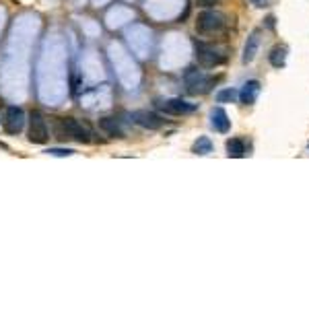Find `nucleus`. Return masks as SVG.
I'll return each mask as SVG.
<instances>
[{
    "instance_id": "nucleus-1",
    "label": "nucleus",
    "mask_w": 309,
    "mask_h": 309,
    "mask_svg": "<svg viewBox=\"0 0 309 309\" xmlns=\"http://www.w3.org/2000/svg\"><path fill=\"white\" fill-rule=\"evenodd\" d=\"M54 130H56V138L60 140H76V143H91V130L79 120L74 118H60L54 124Z\"/></svg>"
},
{
    "instance_id": "nucleus-2",
    "label": "nucleus",
    "mask_w": 309,
    "mask_h": 309,
    "mask_svg": "<svg viewBox=\"0 0 309 309\" xmlns=\"http://www.w3.org/2000/svg\"><path fill=\"white\" fill-rule=\"evenodd\" d=\"M225 29V17L216 10H202L196 19V31L200 35H210Z\"/></svg>"
},
{
    "instance_id": "nucleus-3",
    "label": "nucleus",
    "mask_w": 309,
    "mask_h": 309,
    "mask_svg": "<svg viewBox=\"0 0 309 309\" xmlns=\"http://www.w3.org/2000/svg\"><path fill=\"white\" fill-rule=\"evenodd\" d=\"M50 138V128L42 111L31 109L29 111V143L33 145H46Z\"/></svg>"
},
{
    "instance_id": "nucleus-4",
    "label": "nucleus",
    "mask_w": 309,
    "mask_h": 309,
    "mask_svg": "<svg viewBox=\"0 0 309 309\" xmlns=\"http://www.w3.org/2000/svg\"><path fill=\"white\" fill-rule=\"evenodd\" d=\"M184 81L188 85V91L194 93V95H202V93H208L210 87L216 83V79H212V76H206L204 72L196 70V68H190L186 74H184Z\"/></svg>"
},
{
    "instance_id": "nucleus-5",
    "label": "nucleus",
    "mask_w": 309,
    "mask_h": 309,
    "mask_svg": "<svg viewBox=\"0 0 309 309\" xmlns=\"http://www.w3.org/2000/svg\"><path fill=\"white\" fill-rule=\"evenodd\" d=\"M196 60L204 68H214L227 62V58L221 52H216L212 46H206V44H196Z\"/></svg>"
},
{
    "instance_id": "nucleus-6",
    "label": "nucleus",
    "mask_w": 309,
    "mask_h": 309,
    "mask_svg": "<svg viewBox=\"0 0 309 309\" xmlns=\"http://www.w3.org/2000/svg\"><path fill=\"white\" fill-rule=\"evenodd\" d=\"M25 126V111L17 105H10L6 107V113H4V122H2V128L6 134H19Z\"/></svg>"
},
{
    "instance_id": "nucleus-7",
    "label": "nucleus",
    "mask_w": 309,
    "mask_h": 309,
    "mask_svg": "<svg viewBox=\"0 0 309 309\" xmlns=\"http://www.w3.org/2000/svg\"><path fill=\"white\" fill-rule=\"evenodd\" d=\"M159 109L169 113V115H188V113H194L196 105L194 103H188L184 99H167L159 103Z\"/></svg>"
},
{
    "instance_id": "nucleus-8",
    "label": "nucleus",
    "mask_w": 309,
    "mask_h": 309,
    "mask_svg": "<svg viewBox=\"0 0 309 309\" xmlns=\"http://www.w3.org/2000/svg\"><path fill=\"white\" fill-rule=\"evenodd\" d=\"M132 120L140 128H145V130H159V128L163 126V120L154 111H149V109H136V111H132Z\"/></svg>"
},
{
    "instance_id": "nucleus-9",
    "label": "nucleus",
    "mask_w": 309,
    "mask_h": 309,
    "mask_svg": "<svg viewBox=\"0 0 309 309\" xmlns=\"http://www.w3.org/2000/svg\"><path fill=\"white\" fill-rule=\"evenodd\" d=\"M210 124L216 132H221V134H227L229 132V128H231V120H229V115L223 107H214L210 111Z\"/></svg>"
},
{
    "instance_id": "nucleus-10",
    "label": "nucleus",
    "mask_w": 309,
    "mask_h": 309,
    "mask_svg": "<svg viewBox=\"0 0 309 309\" xmlns=\"http://www.w3.org/2000/svg\"><path fill=\"white\" fill-rule=\"evenodd\" d=\"M260 89H262L260 81H248L243 85V89L239 91V99H241L243 105H254L258 95H260Z\"/></svg>"
},
{
    "instance_id": "nucleus-11",
    "label": "nucleus",
    "mask_w": 309,
    "mask_h": 309,
    "mask_svg": "<svg viewBox=\"0 0 309 309\" xmlns=\"http://www.w3.org/2000/svg\"><path fill=\"white\" fill-rule=\"evenodd\" d=\"M258 48H260V31H254L250 37H248V42H246V48H243V62L250 64L256 54H258Z\"/></svg>"
},
{
    "instance_id": "nucleus-12",
    "label": "nucleus",
    "mask_w": 309,
    "mask_h": 309,
    "mask_svg": "<svg viewBox=\"0 0 309 309\" xmlns=\"http://www.w3.org/2000/svg\"><path fill=\"white\" fill-rule=\"evenodd\" d=\"M99 128L107 136H111V138H124V130H122L120 122L115 118H101L99 120Z\"/></svg>"
},
{
    "instance_id": "nucleus-13",
    "label": "nucleus",
    "mask_w": 309,
    "mask_h": 309,
    "mask_svg": "<svg viewBox=\"0 0 309 309\" xmlns=\"http://www.w3.org/2000/svg\"><path fill=\"white\" fill-rule=\"evenodd\" d=\"M268 60L274 68H282L285 66V62H287V48L285 46H274L272 50H270Z\"/></svg>"
},
{
    "instance_id": "nucleus-14",
    "label": "nucleus",
    "mask_w": 309,
    "mask_h": 309,
    "mask_svg": "<svg viewBox=\"0 0 309 309\" xmlns=\"http://www.w3.org/2000/svg\"><path fill=\"white\" fill-rule=\"evenodd\" d=\"M227 154L233 159H241L246 154V145L241 138H229L227 140Z\"/></svg>"
},
{
    "instance_id": "nucleus-15",
    "label": "nucleus",
    "mask_w": 309,
    "mask_h": 309,
    "mask_svg": "<svg viewBox=\"0 0 309 309\" xmlns=\"http://www.w3.org/2000/svg\"><path fill=\"white\" fill-rule=\"evenodd\" d=\"M192 153H194V154H208V153H212L210 138L208 136H200L194 143V147H192Z\"/></svg>"
},
{
    "instance_id": "nucleus-16",
    "label": "nucleus",
    "mask_w": 309,
    "mask_h": 309,
    "mask_svg": "<svg viewBox=\"0 0 309 309\" xmlns=\"http://www.w3.org/2000/svg\"><path fill=\"white\" fill-rule=\"evenodd\" d=\"M237 97H239V91H235V89H231V87L216 93V101L218 103H233Z\"/></svg>"
},
{
    "instance_id": "nucleus-17",
    "label": "nucleus",
    "mask_w": 309,
    "mask_h": 309,
    "mask_svg": "<svg viewBox=\"0 0 309 309\" xmlns=\"http://www.w3.org/2000/svg\"><path fill=\"white\" fill-rule=\"evenodd\" d=\"M48 154H56V157H70V154H74L72 149H50Z\"/></svg>"
},
{
    "instance_id": "nucleus-18",
    "label": "nucleus",
    "mask_w": 309,
    "mask_h": 309,
    "mask_svg": "<svg viewBox=\"0 0 309 309\" xmlns=\"http://www.w3.org/2000/svg\"><path fill=\"white\" fill-rule=\"evenodd\" d=\"M252 2H254L256 6H266V4H268V0H252Z\"/></svg>"
},
{
    "instance_id": "nucleus-19",
    "label": "nucleus",
    "mask_w": 309,
    "mask_h": 309,
    "mask_svg": "<svg viewBox=\"0 0 309 309\" xmlns=\"http://www.w3.org/2000/svg\"><path fill=\"white\" fill-rule=\"evenodd\" d=\"M204 6H210V4H216V0H200Z\"/></svg>"
},
{
    "instance_id": "nucleus-20",
    "label": "nucleus",
    "mask_w": 309,
    "mask_h": 309,
    "mask_svg": "<svg viewBox=\"0 0 309 309\" xmlns=\"http://www.w3.org/2000/svg\"><path fill=\"white\" fill-rule=\"evenodd\" d=\"M307 147H309V145H307Z\"/></svg>"
}]
</instances>
